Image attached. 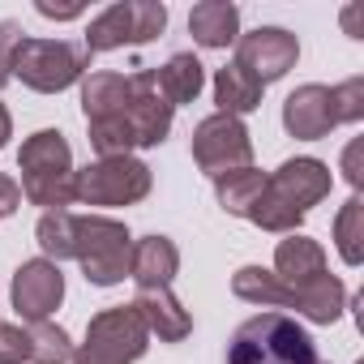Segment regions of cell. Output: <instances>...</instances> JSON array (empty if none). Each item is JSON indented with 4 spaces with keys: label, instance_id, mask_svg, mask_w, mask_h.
I'll return each instance as SVG.
<instances>
[{
    "label": "cell",
    "instance_id": "13",
    "mask_svg": "<svg viewBox=\"0 0 364 364\" xmlns=\"http://www.w3.org/2000/svg\"><path fill=\"white\" fill-rule=\"evenodd\" d=\"M283 124H287V133L300 137V141H317V137H326V133L338 124V116H334V99H330V86H317V82L296 86V90L287 95V103H283Z\"/></svg>",
    "mask_w": 364,
    "mask_h": 364
},
{
    "label": "cell",
    "instance_id": "11",
    "mask_svg": "<svg viewBox=\"0 0 364 364\" xmlns=\"http://www.w3.org/2000/svg\"><path fill=\"white\" fill-rule=\"evenodd\" d=\"M296 60H300V43L283 26H257L236 39V65L249 69L262 86L279 82L287 69H296Z\"/></svg>",
    "mask_w": 364,
    "mask_h": 364
},
{
    "label": "cell",
    "instance_id": "25",
    "mask_svg": "<svg viewBox=\"0 0 364 364\" xmlns=\"http://www.w3.org/2000/svg\"><path fill=\"white\" fill-rule=\"evenodd\" d=\"M334 245L343 253L347 266H360L364 262V202L360 198H347L338 219H334Z\"/></svg>",
    "mask_w": 364,
    "mask_h": 364
},
{
    "label": "cell",
    "instance_id": "26",
    "mask_svg": "<svg viewBox=\"0 0 364 364\" xmlns=\"http://www.w3.org/2000/svg\"><path fill=\"white\" fill-rule=\"evenodd\" d=\"M330 99H334L338 124H355L364 116V77H347V82L330 86Z\"/></svg>",
    "mask_w": 364,
    "mask_h": 364
},
{
    "label": "cell",
    "instance_id": "10",
    "mask_svg": "<svg viewBox=\"0 0 364 364\" xmlns=\"http://www.w3.org/2000/svg\"><path fill=\"white\" fill-rule=\"evenodd\" d=\"M193 163L206 171V176H228L236 167H253V141H249V129L240 116H206L198 129H193Z\"/></svg>",
    "mask_w": 364,
    "mask_h": 364
},
{
    "label": "cell",
    "instance_id": "6",
    "mask_svg": "<svg viewBox=\"0 0 364 364\" xmlns=\"http://www.w3.org/2000/svg\"><path fill=\"white\" fill-rule=\"evenodd\" d=\"M90 69V52L69 39H22L14 52V77L39 95H60Z\"/></svg>",
    "mask_w": 364,
    "mask_h": 364
},
{
    "label": "cell",
    "instance_id": "17",
    "mask_svg": "<svg viewBox=\"0 0 364 364\" xmlns=\"http://www.w3.org/2000/svg\"><path fill=\"white\" fill-rule=\"evenodd\" d=\"M189 35L202 48H228L240 39V9L232 0H202L189 14Z\"/></svg>",
    "mask_w": 364,
    "mask_h": 364
},
{
    "label": "cell",
    "instance_id": "19",
    "mask_svg": "<svg viewBox=\"0 0 364 364\" xmlns=\"http://www.w3.org/2000/svg\"><path fill=\"white\" fill-rule=\"evenodd\" d=\"M154 82H159V95H163L171 107H180V103H193V99L202 95L206 69H202V60H198L193 52H176L163 69H154Z\"/></svg>",
    "mask_w": 364,
    "mask_h": 364
},
{
    "label": "cell",
    "instance_id": "32",
    "mask_svg": "<svg viewBox=\"0 0 364 364\" xmlns=\"http://www.w3.org/2000/svg\"><path fill=\"white\" fill-rule=\"evenodd\" d=\"M9 137H14V120H9V112H5V103H0V150L9 146Z\"/></svg>",
    "mask_w": 364,
    "mask_h": 364
},
{
    "label": "cell",
    "instance_id": "8",
    "mask_svg": "<svg viewBox=\"0 0 364 364\" xmlns=\"http://www.w3.org/2000/svg\"><path fill=\"white\" fill-rule=\"evenodd\" d=\"M150 193V167L133 154L99 159L73 171V202L82 206H133Z\"/></svg>",
    "mask_w": 364,
    "mask_h": 364
},
{
    "label": "cell",
    "instance_id": "29",
    "mask_svg": "<svg viewBox=\"0 0 364 364\" xmlns=\"http://www.w3.org/2000/svg\"><path fill=\"white\" fill-rule=\"evenodd\" d=\"M18 206H22V185H18L14 176L0 171V219H9Z\"/></svg>",
    "mask_w": 364,
    "mask_h": 364
},
{
    "label": "cell",
    "instance_id": "16",
    "mask_svg": "<svg viewBox=\"0 0 364 364\" xmlns=\"http://www.w3.org/2000/svg\"><path fill=\"white\" fill-rule=\"evenodd\" d=\"M317 274H326V253H321L317 240H309L300 232H291L287 240H279V249H274V279L279 283H287L296 291V287L313 283Z\"/></svg>",
    "mask_w": 364,
    "mask_h": 364
},
{
    "label": "cell",
    "instance_id": "7",
    "mask_svg": "<svg viewBox=\"0 0 364 364\" xmlns=\"http://www.w3.org/2000/svg\"><path fill=\"white\" fill-rule=\"evenodd\" d=\"M150 347V330L133 304H116L90 317L86 343L73 347V364H137Z\"/></svg>",
    "mask_w": 364,
    "mask_h": 364
},
{
    "label": "cell",
    "instance_id": "14",
    "mask_svg": "<svg viewBox=\"0 0 364 364\" xmlns=\"http://www.w3.org/2000/svg\"><path fill=\"white\" fill-rule=\"evenodd\" d=\"M133 309L146 321V330L159 334V343H180V338H189V330H193V317L185 313V304H180L167 287L137 291L133 296Z\"/></svg>",
    "mask_w": 364,
    "mask_h": 364
},
{
    "label": "cell",
    "instance_id": "3",
    "mask_svg": "<svg viewBox=\"0 0 364 364\" xmlns=\"http://www.w3.org/2000/svg\"><path fill=\"white\" fill-rule=\"evenodd\" d=\"M18 167H22V198L31 206H43V215L65 210L73 202V150L60 129L31 133L18 150Z\"/></svg>",
    "mask_w": 364,
    "mask_h": 364
},
{
    "label": "cell",
    "instance_id": "18",
    "mask_svg": "<svg viewBox=\"0 0 364 364\" xmlns=\"http://www.w3.org/2000/svg\"><path fill=\"white\" fill-rule=\"evenodd\" d=\"M291 309L304 313V317L317 321V326H330V321H338L343 309H347V287H343L334 274H317L313 283H304V287L291 291Z\"/></svg>",
    "mask_w": 364,
    "mask_h": 364
},
{
    "label": "cell",
    "instance_id": "21",
    "mask_svg": "<svg viewBox=\"0 0 364 364\" xmlns=\"http://www.w3.org/2000/svg\"><path fill=\"white\" fill-rule=\"evenodd\" d=\"M232 291L249 304H262V309H291V287L279 283L274 270H262V266H240L232 279Z\"/></svg>",
    "mask_w": 364,
    "mask_h": 364
},
{
    "label": "cell",
    "instance_id": "30",
    "mask_svg": "<svg viewBox=\"0 0 364 364\" xmlns=\"http://www.w3.org/2000/svg\"><path fill=\"white\" fill-rule=\"evenodd\" d=\"M43 18H56V22H69V18H82V5H52V0H39L35 5Z\"/></svg>",
    "mask_w": 364,
    "mask_h": 364
},
{
    "label": "cell",
    "instance_id": "31",
    "mask_svg": "<svg viewBox=\"0 0 364 364\" xmlns=\"http://www.w3.org/2000/svg\"><path fill=\"white\" fill-rule=\"evenodd\" d=\"M343 171H347V180L360 189V180H364V171H360V141H351L347 146V154H343Z\"/></svg>",
    "mask_w": 364,
    "mask_h": 364
},
{
    "label": "cell",
    "instance_id": "5",
    "mask_svg": "<svg viewBox=\"0 0 364 364\" xmlns=\"http://www.w3.org/2000/svg\"><path fill=\"white\" fill-rule=\"evenodd\" d=\"M129 253H133V236L120 219L107 215H77V232H73V257L86 274V283L95 287H116L129 279Z\"/></svg>",
    "mask_w": 364,
    "mask_h": 364
},
{
    "label": "cell",
    "instance_id": "1",
    "mask_svg": "<svg viewBox=\"0 0 364 364\" xmlns=\"http://www.w3.org/2000/svg\"><path fill=\"white\" fill-rule=\"evenodd\" d=\"M82 112L99 159H120L137 146H159L171 133L176 107L159 95L154 69L90 73L82 82Z\"/></svg>",
    "mask_w": 364,
    "mask_h": 364
},
{
    "label": "cell",
    "instance_id": "20",
    "mask_svg": "<svg viewBox=\"0 0 364 364\" xmlns=\"http://www.w3.org/2000/svg\"><path fill=\"white\" fill-rule=\"evenodd\" d=\"M262 82L249 73V69H240L236 60L232 65H223L219 73H215V103H219V112L223 116H245V112H257L262 107Z\"/></svg>",
    "mask_w": 364,
    "mask_h": 364
},
{
    "label": "cell",
    "instance_id": "23",
    "mask_svg": "<svg viewBox=\"0 0 364 364\" xmlns=\"http://www.w3.org/2000/svg\"><path fill=\"white\" fill-rule=\"evenodd\" d=\"M73 232H77V215L73 210H48L39 219V228H35V240L48 253V262L60 266L65 257H73Z\"/></svg>",
    "mask_w": 364,
    "mask_h": 364
},
{
    "label": "cell",
    "instance_id": "24",
    "mask_svg": "<svg viewBox=\"0 0 364 364\" xmlns=\"http://www.w3.org/2000/svg\"><path fill=\"white\" fill-rule=\"evenodd\" d=\"M26 351H31V364H69L73 360L69 334L52 321H26Z\"/></svg>",
    "mask_w": 364,
    "mask_h": 364
},
{
    "label": "cell",
    "instance_id": "12",
    "mask_svg": "<svg viewBox=\"0 0 364 364\" xmlns=\"http://www.w3.org/2000/svg\"><path fill=\"white\" fill-rule=\"evenodd\" d=\"M65 300V274L56 262L48 257H35V262H22L18 274H14V309L22 321H48Z\"/></svg>",
    "mask_w": 364,
    "mask_h": 364
},
{
    "label": "cell",
    "instance_id": "4",
    "mask_svg": "<svg viewBox=\"0 0 364 364\" xmlns=\"http://www.w3.org/2000/svg\"><path fill=\"white\" fill-rule=\"evenodd\" d=\"M228 364H321L317 343L309 330L287 317V313H257L249 317L232 343H228Z\"/></svg>",
    "mask_w": 364,
    "mask_h": 364
},
{
    "label": "cell",
    "instance_id": "15",
    "mask_svg": "<svg viewBox=\"0 0 364 364\" xmlns=\"http://www.w3.org/2000/svg\"><path fill=\"white\" fill-rule=\"evenodd\" d=\"M176 270H180V249L167 236H141L129 253V279L137 283V291L167 287Z\"/></svg>",
    "mask_w": 364,
    "mask_h": 364
},
{
    "label": "cell",
    "instance_id": "2",
    "mask_svg": "<svg viewBox=\"0 0 364 364\" xmlns=\"http://www.w3.org/2000/svg\"><path fill=\"white\" fill-rule=\"evenodd\" d=\"M330 185H334V176L321 159H287L279 171L266 176V185L249 210V223L274 236H291L304 223V215L330 198Z\"/></svg>",
    "mask_w": 364,
    "mask_h": 364
},
{
    "label": "cell",
    "instance_id": "27",
    "mask_svg": "<svg viewBox=\"0 0 364 364\" xmlns=\"http://www.w3.org/2000/svg\"><path fill=\"white\" fill-rule=\"evenodd\" d=\"M0 364H31V351H26V326H5L0 321Z\"/></svg>",
    "mask_w": 364,
    "mask_h": 364
},
{
    "label": "cell",
    "instance_id": "28",
    "mask_svg": "<svg viewBox=\"0 0 364 364\" xmlns=\"http://www.w3.org/2000/svg\"><path fill=\"white\" fill-rule=\"evenodd\" d=\"M22 43V26L18 22H0V90L14 77V52Z\"/></svg>",
    "mask_w": 364,
    "mask_h": 364
},
{
    "label": "cell",
    "instance_id": "9",
    "mask_svg": "<svg viewBox=\"0 0 364 364\" xmlns=\"http://www.w3.org/2000/svg\"><path fill=\"white\" fill-rule=\"evenodd\" d=\"M163 26H167V5H159V0H120V5H107L90 22L82 48L90 56L95 52H116V48H137V43L159 39Z\"/></svg>",
    "mask_w": 364,
    "mask_h": 364
},
{
    "label": "cell",
    "instance_id": "22",
    "mask_svg": "<svg viewBox=\"0 0 364 364\" xmlns=\"http://www.w3.org/2000/svg\"><path fill=\"white\" fill-rule=\"evenodd\" d=\"M262 185H266V176H262L257 167H236V171H228V176L215 180V198H219V206H223L228 215L249 219V210H253Z\"/></svg>",
    "mask_w": 364,
    "mask_h": 364
}]
</instances>
